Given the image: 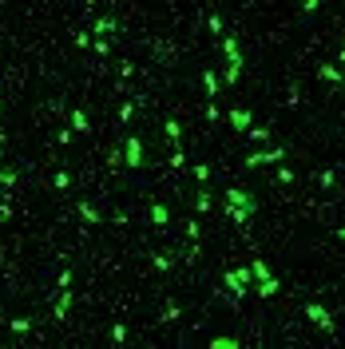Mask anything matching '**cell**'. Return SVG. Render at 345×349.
Listing matches in <instances>:
<instances>
[{
  "instance_id": "6da1fadb",
  "label": "cell",
  "mask_w": 345,
  "mask_h": 349,
  "mask_svg": "<svg viewBox=\"0 0 345 349\" xmlns=\"http://www.w3.org/2000/svg\"><path fill=\"white\" fill-rule=\"evenodd\" d=\"M341 60H345V52H341Z\"/></svg>"
}]
</instances>
